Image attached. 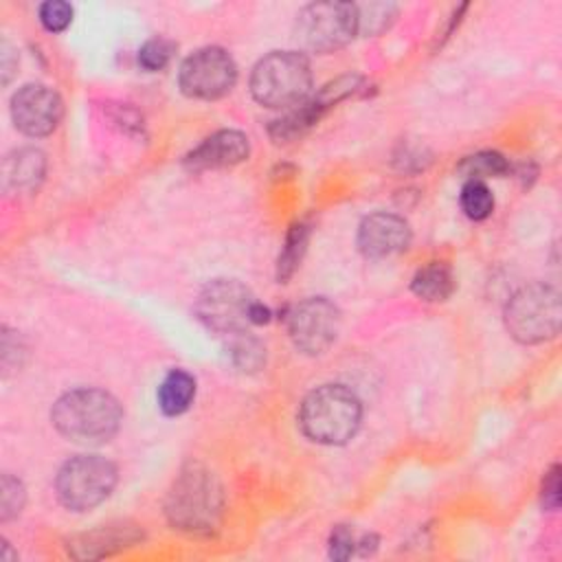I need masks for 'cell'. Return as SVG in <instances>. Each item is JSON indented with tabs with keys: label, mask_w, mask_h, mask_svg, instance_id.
I'll return each mask as SVG.
<instances>
[{
	"label": "cell",
	"mask_w": 562,
	"mask_h": 562,
	"mask_svg": "<svg viewBox=\"0 0 562 562\" xmlns=\"http://www.w3.org/2000/svg\"><path fill=\"white\" fill-rule=\"evenodd\" d=\"M255 296L235 279L211 281L195 301L198 318L217 334H237L250 325V307Z\"/></svg>",
	"instance_id": "ba28073f"
},
{
	"label": "cell",
	"mask_w": 562,
	"mask_h": 562,
	"mask_svg": "<svg viewBox=\"0 0 562 562\" xmlns=\"http://www.w3.org/2000/svg\"><path fill=\"white\" fill-rule=\"evenodd\" d=\"M356 544L358 542L353 540L351 529L345 525H338V527H334V531L329 536V555L334 560H347L353 553Z\"/></svg>",
	"instance_id": "d4e9b609"
},
{
	"label": "cell",
	"mask_w": 562,
	"mask_h": 562,
	"mask_svg": "<svg viewBox=\"0 0 562 562\" xmlns=\"http://www.w3.org/2000/svg\"><path fill=\"white\" fill-rule=\"evenodd\" d=\"M459 200H461L463 213L474 222L487 220L494 211V195L483 180H468L461 189Z\"/></svg>",
	"instance_id": "d6986e66"
},
{
	"label": "cell",
	"mask_w": 562,
	"mask_h": 562,
	"mask_svg": "<svg viewBox=\"0 0 562 562\" xmlns=\"http://www.w3.org/2000/svg\"><path fill=\"white\" fill-rule=\"evenodd\" d=\"M288 331L299 351L325 353L340 331V310L325 296L305 299L290 310Z\"/></svg>",
	"instance_id": "30bf717a"
},
{
	"label": "cell",
	"mask_w": 562,
	"mask_h": 562,
	"mask_svg": "<svg viewBox=\"0 0 562 562\" xmlns=\"http://www.w3.org/2000/svg\"><path fill=\"white\" fill-rule=\"evenodd\" d=\"M305 244H307V226H303V224L292 226L285 237V246L279 255V263H277L279 283H285V279L292 277V272L296 270V266L305 252Z\"/></svg>",
	"instance_id": "ffe728a7"
},
{
	"label": "cell",
	"mask_w": 562,
	"mask_h": 562,
	"mask_svg": "<svg viewBox=\"0 0 562 562\" xmlns=\"http://www.w3.org/2000/svg\"><path fill=\"white\" fill-rule=\"evenodd\" d=\"M64 116V103L59 94L42 83H29L20 88L11 99V119L15 127L33 138L48 136L57 130Z\"/></svg>",
	"instance_id": "8fae6325"
},
{
	"label": "cell",
	"mask_w": 562,
	"mask_h": 562,
	"mask_svg": "<svg viewBox=\"0 0 562 562\" xmlns=\"http://www.w3.org/2000/svg\"><path fill=\"white\" fill-rule=\"evenodd\" d=\"M24 496L26 494H24L22 483L11 474H2V481H0V518L9 520V518L18 516L22 505H24Z\"/></svg>",
	"instance_id": "603a6c76"
},
{
	"label": "cell",
	"mask_w": 562,
	"mask_h": 562,
	"mask_svg": "<svg viewBox=\"0 0 562 562\" xmlns=\"http://www.w3.org/2000/svg\"><path fill=\"white\" fill-rule=\"evenodd\" d=\"M224 507L222 485L213 472L200 463H189L167 494L165 512L176 529L189 533H211Z\"/></svg>",
	"instance_id": "7a4b0ae2"
},
{
	"label": "cell",
	"mask_w": 562,
	"mask_h": 562,
	"mask_svg": "<svg viewBox=\"0 0 562 562\" xmlns=\"http://www.w3.org/2000/svg\"><path fill=\"white\" fill-rule=\"evenodd\" d=\"M358 33V7L351 2H314L296 15V40L314 53L342 48Z\"/></svg>",
	"instance_id": "52a82bcc"
},
{
	"label": "cell",
	"mask_w": 562,
	"mask_h": 562,
	"mask_svg": "<svg viewBox=\"0 0 562 562\" xmlns=\"http://www.w3.org/2000/svg\"><path fill=\"white\" fill-rule=\"evenodd\" d=\"M250 145L246 134L237 130H220L204 138L193 151L187 154L184 167L191 171H206V169H222L239 165L248 158Z\"/></svg>",
	"instance_id": "4fadbf2b"
},
{
	"label": "cell",
	"mask_w": 562,
	"mask_h": 562,
	"mask_svg": "<svg viewBox=\"0 0 562 562\" xmlns=\"http://www.w3.org/2000/svg\"><path fill=\"white\" fill-rule=\"evenodd\" d=\"M411 290L424 301H446L454 292L452 270L446 263L432 261L415 272Z\"/></svg>",
	"instance_id": "e0dca14e"
},
{
	"label": "cell",
	"mask_w": 562,
	"mask_h": 562,
	"mask_svg": "<svg viewBox=\"0 0 562 562\" xmlns=\"http://www.w3.org/2000/svg\"><path fill=\"white\" fill-rule=\"evenodd\" d=\"M195 400V378L182 369H171L158 386V406L165 415L176 417L189 411Z\"/></svg>",
	"instance_id": "2e32d148"
},
{
	"label": "cell",
	"mask_w": 562,
	"mask_h": 562,
	"mask_svg": "<svg viewBox=\"0 0 562 562\" xmlns=\"http://www.w3.org/2000/svg\"><path fill=\"white\" fill-rule=\"evenodd\" d=\"M509 162L496 154V151H481V154H474V156H468L459 171L463 176H468V180H481V178H487V176H505L509 173Z\"/></svg>",
	"instance_id": "44dd1931"
},
{
	"label": "cell",
	"mask_w": 562,
	"mask_h": 562,
	"mask_svg": "<svg viewBox=\"0 0 562 562\" xmlns=\"http://www.w3.org/2000/svg\"><path fill=\"white\" fill-rule=\"evenodd\" d=\"M40 22L48 33H61L72 22V7L61 0H48L40 7Z\"/></svg>",
	"instance_id": "cb8c5ba5"
},
{
	"label": "cell",
	"mask_w": 562,
	"mask_h": 562,
	"mask_svg": "<svg viewBox=\"0 0 562 562\" xmlns=\"http://www.w3.org/2000/svg\"><path fill=\"white\" fill-rule=\"evenodd\" d=\"M176 53V44L167 37H151L147 40L140 50H138V64L149 70V72H156V70H162L171 57Z\"/></svg>",
	"instance_id": "7402d4cb"
},
{
	"label": "cell",
	"mask_w": 562,
	"mask_h": 562,
	"mask_svg": "<svg viewBox=\"0 0 562 562\" xmlns=\"http://www.w3.org/2000/svg\"><path fill=\"white\" fill-rule=\"evenodd\" d=\"M116 485V465L99 454L68 459L55 479V492L64 507L88 512L101 505Z\"/></svg>",
	"instance_id": "8992f818"
},
{
	"label": "cell",
	"mask_w": 562,
	"mask_h": 562,
	"mask_svg": "<svg viewBox=\"0 0 562 562\" xmlns=\"http://www.w3.org/2000/svg\"><path fill=\"white\" fill-rule=\"evenodd\" d=\"M411 244L408 222L393 213H373L358 228V248L371 259H384L406 250Z\"/></svg>",
	"instance_id": "7c38bea8"
},
{
	"label": "cell",
	"mask_w": 562,
	"mask_h": 562,
	"mask_svg": "<svg viewBox=\"0 0 562 562\" xmlns=\"http://www.w3.org/2000/svg\"><path fill=\"white\" fill-rule=\"evenodd\" d=\"M140 538H143V533L134 525H123V522L103 525V527H97V529L79 536L77 540H72V544H68V549L79 560H94V558H103L114 551H121L125 547H132Z\"/></svg>",
	"instance_id": "5bb4252c"
},
{
	"label": "cell",
	"mask_w": 562,
	"mask_h": 562,
	"mask_svg": "<svg viewBox=\"0 0 562 562\" xmlns=\"http://www.w3.org/2000/svg\"><path fill=\"white\" fill-rule=\"evenodd\" d=\"M237 81V66L233 57L220 46H204L191 53L178 72L180 90L191 99L213 101L233 90Z\"/></svg>",
	"instance_id": "9c48e42d"
},
{
	"label": "cell",
	"mask_w": 562,
	"mask_h": 562,
	"mask_svg": "<svg viewBox=\"0 0 562 562\" xmlns=\"http://www.w3.org/2000/svg\"><path fill=\"white\" fill-rule=\"evenodd\" d=\"M312 68L303 53L274 50L257 61L250 75V92L266 108H290L307 99Z\"/></svg>",
	"instance_id": "277c9868"
},
{
	"label": "cell",
	"mask_w": 562,
	"mask_h": 562,
	"mask_svg": "<svg viewBox=\"0 0 562 562\" xmlns=\"http://www.w3.org/2000/svg\"><path fill=\"white\" fill-rule=\"evenodd\" d=\"M50 419L57 432L75 443H103L116 435L123 408L108 391L75 389L55 402Z\"/></svg>",
	"instance_id": "6da1fadb"
},
{
	"label": "cell",
	"mask_w": 562,
	"mask_h": 562,
	"mask_svg": "<svg viewBox=\"0 0 562 562\" xmlns=\"http://www.w3.org/2000/svg\"><path fill=\"white\" fill-rule=\"evenodd\" d=\"M560 490H562V483H560V468L553 465L544 479H542V505L547 509H558L560 505Z\"/></svg>",
	"instance_id": "484cf974"
},
{
	"label": "cell",
	"mask_w": 562,
	"mask_h": 562,
	"mask_svg": "<svg viewBox=\"0 0 562 562\" xmlns=\"http://www.w3.org/2000/svg\"><path fill=\"white\" fill-rule=\"evenodd\" d=\"M562 303L555 288L529 283L512 294L505 305V327L522 345L551 340L560 331Z\"/></svg>",
	"instance_id": "5b68a950"
},
{
	"label": "cell",
	"mask_w": 562,
	"mask_h": 562,
	"mask_svg": "<svg viewBox=\"0 0 562 562\" xmlns=\"http://www.w3.org/2000/svg\"><path fill=\"white\" fill-rule=\"evenodd\" d=\"M362 419V406L353 391L342 384H323L310 391L299 408L303 435L316 443H347Z\"/></svg>",
	"instance_id": "3957f363"
},
{
	"label": "cell",
	"mask_w": 562,
	"mask_h": 562,
	"mask_svg": "<svg viewBox=\"0 0 562 562\" xmlns=\"http://www.w3.org/2000/svg\"><path fill=\"white\" fill-rule=\"evenodd\" d=\"M228 358L241 371H257L266 362V347L248 329L228 336Z\"/></svg>",
	"instance_id": "ac0fdd59"
},
{
	"label": "cell",
	"mask_w": 562,
	"mask_h": 562,
	"mask_svg": "<svg viewBox=\"0 0 562 562\" xmlns=\"http://www.w3.org/2000/svg\"><path fill=\"white\" fill-rule=\"evenodd\" d=\"M268 321H270V310L263 303L255 301L250 307V325H266Z\"/></svg>",
	"instance_id": "4316f807"
},
{
	"label": "cell",
	"mask_w": 562,
	"mask_h": 562,
	"mask_svg": "<svg viewBox=\"0 0 562 562\" xmlns=\"http://www.w3.org/2000/svg\"><path fill=\"white\" fill-rule=\"evenodd\" d=\"M46 173V158L35 147L15 149L2 162V187L13 193H31Z\"/></svg>",
	"instance_id": "9a60e30c"
}]
</instances>
